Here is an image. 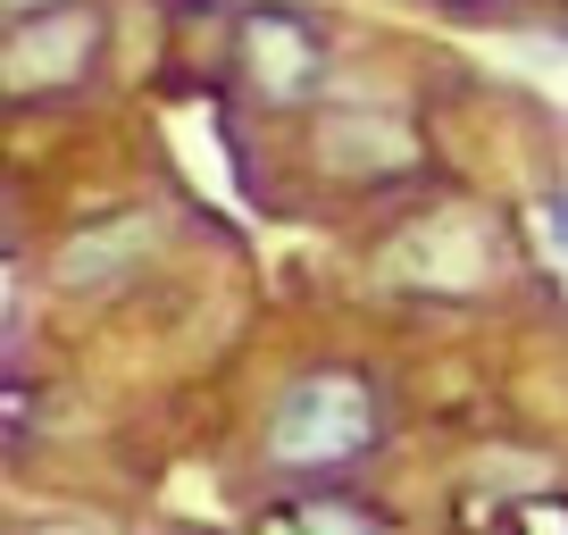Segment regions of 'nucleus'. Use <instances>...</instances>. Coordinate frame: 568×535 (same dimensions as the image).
<instances>
[{"label": "nucleus", "mask_w": 568, "mask_h": 535, "mask_svg": "<svg viewBox=\"0 0 568 535\" xmlns=\"http://www.w3.org/2000/svg\"><path fill=\"white\" fill-rule=\"evenodd\" d=\"M267 535H393V527L368 511V502H352V494H310V502L267 511Z\"/></svg>", "instance_id": "7"}, {"label": "nucleus", "mask_w": 568, "mask_h": 535, "mask_svg": "<svg viewBox=\"0 0 568 535\" xmlns=\"http://www.w3.org/2000/svg\"><path fill=\"white\" fill-rule=\"evenodd\" d=\"M42 535H101V527H42Z\"/></svg>", "instance_id": "10"}, {"label": "nucleus", "mask_w": 568, "mask_h": 535, "mask_svg": "<svg viewBox=\"0 0 568 535\" xmlns=\"http://www.w3.org/2000/svg\"><path fill=\"white\" fill-rule=\"evenodd\" d=\"M501 535H568V494H527L501 511Z\"/></svg>", "instance_id": "8"}, {"label": "nucleus", "mask_w": 568, "mask_h": 535, "mask_svg": "<svg viewBox=\"0 0 568 535\" xmlns=\"http://www.w3.org/2000/svg\"><path fill=\"white\" fill-rule=\"evenodd\" d=\"M385 268L402 285H426V293H477L485 285V243L460 218H426V226H409L402 243L385 251Z\"/></svg>", "instance_id": "4"}, {"label": "nucleus", "mask_w": 568, "mask_h": 535, "mask_svg": "<svg viewBox=\"0 0 568 535\" xmlns=\"http://www.w3.org/2000/svg\"><path fill=\"white\" fill-rule=\"evenodd\" d=\"M385 411H376V385L359 369H310L284 385V402L267 411V461L293 468V477H326V468H352L359 452H376Z\"/></svg>", "instance_id": "1"}, {"label": "nucleus", "mask_w": 568, "mask_h": 535, "mask_svg": "<svg viewBox=\"0 0 568 535\" xmlns=\"http://www.w3.org/2000/svg\"><path fill=\"white\" fill-rule=\"evenodd\" d=\"M544 226H551V243L568 251V193H551V201H544Z\"/></svg>", "instance_id": "9"}, {"label": "nucleus", "mask_w": 568, "mask_h": 535, "mask_svg": "<svg viewBox=\"0 0 568 535\" xmlns=\"http://www.w3.org/2000/svg\"><path fill=\"white\" fill-rule=\"evenodd\" d=\"M109 18L92 0H42L0 26V101H51L101 68Z\"/></svg>", "instance_id": "2"}, {"label": "nucleus", "mask_w": 568, "mask_h": 535, "mask_svg": "<svg viewBox=\"0 0 568 535\" xmlns=\"http://www.w3.org/2000/svg\"><path fill=\"white\" fill-rule=\"evenodd\" d=\"M318 160L335 168V176H402V168H418V134H409L402 118H385V109H335V118L318 125Z\"/></svg>", "instance_id": "5"}, {"label": "nucleus", "mask_w": 568, "mask_h": 535, "mask_svg": "<svg viewBox=\"0 0 568 535\" xmlns=\"http://www.w3.org/2000/svg\"><path fill=\"white\" fill-rule=\"evenodd\" d=\"M160 243V226H151V218H101V226H84V234H68V243H59V285H109V276H125V268L142 260V251Z\"/></svg>", "instance_id": "6"}, {"label": "nucleus", "mask_w": 568, "mask_h": 535, "mask_svg": "<svg viewBox=\"0 0 568 535\" xmlns=\"http://www.w3.org/2000/svg\"><path fill=\"white\" fill-rule=\"evenodd\" d=\"M234 68L276 109L310 101V92L326 84V34L310 18H293V9H243V26H234Z\"/></svg>", "instance_id": "3"}]
</instances>
